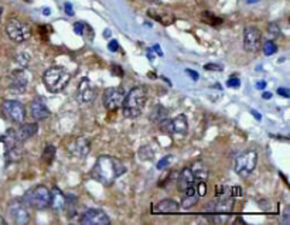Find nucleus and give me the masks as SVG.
I'll use <instances>...</instances> for the list:
<instances>
[{"label":"nucleus","mask_w":290,"mask_h":225,"mask_svg":"<svg viewBox=\"0 0 290 225\" xmlns=\"http://www.w3.org/2000/svg\"><path fill=\"white\" fill-rule=\"evenodd\" d=\"M125 171L126 167L119 159L112 156H100L92 169V177L103 186H111Z\"/></svg>","instance_id":"1"},{"label":"nucleus","mask_w":290,"mask_h":225,"mask_svg":"<svg viewBox=\"0 0 290 225\" xmlns=\"http://www.w3.org/2000/svg\"><path fill=\"white\" fill-rule=\"evenodd\" d=\"M234 197L231 195L229 189L224 187V192L218 195V200L207 205L205 217L212 224H225L234 208Z\"/></svg>","instance_id":"2"},{"label":"nucleus","mask_w":290,"mask_h":225,"mask_svg":"<svg viewBox=\"0 0 290 225\" xmlns=\"http://www.w3.org/2000/svg\"><path fill=\"white\" fill-rule=\"evenodd\" d=\"M146 101H147V91L145 87H134L129 94H126L123 99V115L129 119L140 116V113L143 112Z\"/></svg>","instance_id":"3"},{"label":"nucleus","mask_w":290,"mask_h":225,"mask_svg":"<svg viewBox=\"0 0 290 225\" xmlns=\"http://www.w3.org/2000/svg\"><path fill=\"white\" fill-rule=\"evenodd\" d=\"M69 72L63 67H51L44 74V85L50 92H60L63 91L69 82Z\"/></svg>","instance_id":"4"},{"label":"nucleus","mask_w":290,"mask_h":225,"mask_svg":"<svg viewBox=\"0 0 290 225\" xmlns=\"http://www.w3.org/2000/svg\"><path fill=\"white\" fill-rule=\"evenodd\" d=\"M23 203L35 210L45 208L50 205V190L45 186H37L24 194Z\"/></svg>","instance_id":"5"},{"label":"nucleus","mask_w":290,"mask_h":225,"mask_svg":"<svg viewBox=\"0 0 290 225\" xmlns=\"http://www.w3.org/2000/svg\"><path fill=\"white\" fill-rule=\"evenodd\" d=\"M6 34L14 43H24L32 37V27L20 19L13 17L6 24Z\"/></svg>","instance_id":"6"},{"label":"nucleus","mask_w":290,"mask_h":225,"mask_svg":"<svg viewBox=\"0 0 290 225\" xmlns=\"http://www.w3.org/2000/svg\"><path fill=\"white\" fill-rule=\"evenodd\" d=\"M258 164V155L255 150H248L245 153L239 155L235 159V171L241 176L246 177L249 176Z\"/></svg>","instance_id":"7"},{"label":"nucleus","mask_w":290,"mask_h":225,"mask_svg":"<svg viewBox=\"0 0 290 225\" xmlns=\"http://www.w3.org/2000/svg\"><path fill=\"white\" fill-rule=\"evenodd\" d=\"M160 129L166 133H177V135H186L189 130V122L186 115H177L174 119H167L164 118L163 121L159 122Z\"/></svg>","instance_id":"8"},{"label":"nucleus","mask_w":290,"mask_h":225,"mask_svg":"<svg viewBox=\"0 0 290 225\" xmlns=\"http://www.w3.org/2000/svg\"><path fill=\"white\" fill-rule=\"evenodd\" d=\"M125 96H126V92L122 87L108 88L103 92V106L108 111H116L122 106Z\"/></svg>","instance_id":"9"},{"label":"nucleus","mask_w":290,"mask_h":225,"mask_svg":"<svg viewBox=\"0 0 290 225\" xmlns=\"http://www.w3.org/2000/svg\"><path fill=\"white\" fill-rule=\"evenodd\" d=\"M1 109H3V113L14 124H22L26 118V109H24L23 103H20L19 101L7 99V101L3 102Z\"/></svg>","instance_id":"10"},{"label":"nucleus","mask_w":290,"mask_h":225,"mask_svg":"<svg viewBox=\"0 0 290 225\" xmlns=\"http://www.w3.org/2000/svg\"><path fill=\"white\" fill-rule=\"evenodd\" d=\"M262 33L255 26H248L244 32V48L248 53H255L260 48Z\"/></svg>","instance_id":"11"},{"label":"nucleus","mask_w":290,"mask_h":225,"mask_svg":"<svg viewBox=\"0 0 290 225\" xmlns=\"http://www.w3.org/2000/svg\"><path fill=\"white\" fill-rule=\"evenodd\" d=\"M109 223L108 214L99 208H88L81 217V224L84 225H108Z\"/></svg>","instance_id":"12"},{"label":"nucleus","mask_w":290,"mask_h":225,"mask_svg":"<svg viewBox=\"0 0 290 225\" xmlns=\"http://www.w3.org/2000/svg\"><path fill=\"white\" fill-rule=\"evenodd\" d=\"M67 150L72 158H85L90 153V142L85 137H75L67 143Z\"/></svg>","instance_id":"13"},{"label":"nucleus","mask_w":290,"mask_h":225,"mask_svg":"<svg viewBox=\"0 0 290 225\" xmlns=\"http://www.w3.org/2000/svg\"><path fill=\"white\" fill-rule=\"evenodd\" d=\"M9 215H10L11 221L19 225L27 224L30 218L27 208L24 207V203H20V201H14L9 205Z\"/></svg>","instance_id":"14"},{"label":"nucleus","mask_w":290,"mask_h":225,"mask_svg":"<svg viewBox=\"0 0 290 225\" xmlns=\"http://www.w3.org/2000/svg\"><path fill=\"white\" fill-rule=\"evenodd\" d=\"M27 84H29V75L23 69H14L9 75V87L14 92L19 94L24 92L27 88Z\"/></svg>","instance_id":"15"},{"label":"nucleus","mask_w":290,"mask_h":225,"mask_svg":"<svg viewBox=\"0 0 290 225\" xmlns=\"http://www.w3.org/2000/svg\"><path fill=\"white\" fill-rule=\"evenodd\" d=\"M78 101L82 103V105H88L91 102L94 101L95 98V91L91 85V81L88 78H84L81 82H79L78 87Z\"/></svg>","instance_id":"16"},{"label":"nucleus","mask_w":290,"mask_h":225,"mask_svg":"<svg viewBox=\"0 0 290 225\" xmlns=\"http://www.w3.org/2000/svg\"><path fill=\"white\" fill-rule=\"evenodd\" d=\"M180 205L177 201L174 200H163L160 203H157L152 213L153 214H174V213H179Z\"/></svg>","instance_id":"17"},{"label":"nucleus","mask_w":290,"mask_h":225,"mask_svg":"<svg viewBox=\"0 0 290 225\" xmlns=\"http://www.w3.org/2000/svg\"><path fill=\"white\" fill-rule=\"evenodd\" d=\"M30 112H32V116L35 121H43V119H47L50 116V111H48L47 105L40 98H37V99H34L32 102Z\"/></svg>","instance_id":"18"},{"label":"nucleus","mask_w":290,"mask_h":225,"mask_svg":"<svg viewBox=\"0 0 290 225\" xmlns=\"http://www.w3.org/2000/svg\"><path fill=\"white\" fill-rule=\"evenodd\" d=\"M37 130H38V126H37V124H24L22 125L17 130H14V133H16L17 140L23 143L24 140H27V139L33 137V136L37 133Z\"/></svg>","instance_id":"19"},{"label":"nucleus","mask_w":290,"mask_h":225,"mask_svg":"<svg viewBox=\"0 0 290 225\" xmlns=\"http://www.w3.org/2000/svg\"><path fill=\"white\" fill-rule=\"evenodd\" d=\"M147 14H149L152 19H155L157 22L161 23L163 26H170V24H173V23L176 22V17H174L171 13L160 11L157 10V9H149V10H147Z\"/></svg>","instance_id":"20"},{"label":"nucleus","mask_w":290,"mask_h":225,"mask_svg":"<svg viewBox=\"0 0 290 225\" xmlns=\"http://www.w3.org/2000/svg\"><path fill=\"white\" fill-rule=\"evenodd\" d=\"M191 174L194 177V180L197 181H205L210 176V170L208 167L202 163V161H195L193 163V166L190 167Z\"/></svg>","instance_id":"21"},{"label":"nucleus","mask_w":290,"mask_h":225,"mask_svg":"<svg viewBox=\"0 0 290 225\" xmlns=\"http://www.w3.org/2000/svg\"><path fill=\"white\" fill-rule=\"evenodd\" d=\"M198 194H197V190H195V186H190L184 190V198H183V203H181V207L184 210H189L191 208L194 204H197L198 201Z\"/></svg>","instance_id":"22"},{"label":"nucleus","mask_w":290,"mask_h":225,"mask_svg":"<svg viewBox=\"0 0 290 225\" xmlns=\"http://www.w3.org/2000/svg\"><path fill=\"white\" fill-rule=\"evenodd\" d=\"M50 205L54 210H63L65 208V195L64 193H61L58 189H53V192H50Z\"/></svg>","instance_id":"23"},{"label":"nucleus","mask_w":290,"mask_h":225,"mask_svg":"<svg viewBox=\"0 0 290 225\" xmlns=\"http://www.w3.org/2000/svg\"><path fill=\"white\" fill-rule=\"evenodd\" d=\"M22 156H23V147L20 142H19V143H16L14 146L6 149V159H7L9 161L17 163V161H20V160H22Z\"/></svg>","instance_id":"24"},{"label":"nucleus","mask_w":290,"mask_h":225,"mask_svg":"<svg viewBox=\"0 0 290 225\" xmlns=\"http://www.w3.org/2000/svg\"><path fill=\"white\" fill-rule=\"evenodd\" d=\"M179 187L180 190H186L187 187H190V186H194V177H193V174H191V170L190 169H184L183 170V173L179 176Z\"/></svg>","instance_id":"25"},{"label":"nucleus","mask_w":290,"mask_h":225,"mask_svg":"<svg viewBox=\"0 0 290 225\" xmlns=\"http://www.w3.org/2000/svg\"><path fill=\"white\" fill-rule=\"evenodd\" d=\"M164 118H167V109H166L163 105H156V106L153 108V111H152L150 119L159 124V122L163 121Z\"/></svg>","instance_id":"26"},{"label":"nucleus","mask_w":290,"mask_h":225,"mask_svg":"<svg viewBox=\"0 0 290 225\" xmlns=\"http://www.w3.org/2000/svg\"><path fill=\"white\" fill-rule=\"evenodd\" d=\"M201 22L207 23V24H210V26H220L221 23H223V19H220V17H217L215 14H212L210 11H204V13H201Z\"/></svg>","instance_id":"27"},{"label":"nucleus","mask_w":290,"mask_h":225,"mask_svg":"<svg viewBox=\"0 0 290 225\" xmlns=\"http://www.w3.org/2000/svg\"><path fill=\"white\" fill-rule=\"evenodd\" d=\"M262 51H263V54L265 56H272V54H275L276 51H278V47H276V44L272 41V40H268L265 44H263V47H262Z\"/></svg>","instance_id":"28"},{"label":"nucleus","mask_w":290,"mask_h":225,"mask_svg":"<svg viewBox=\"0 0 290 225\" xmlns=\"http://www.w3.org/2000/svg\"><path fill=\"white\" fill-rule=\"evenodd\" d=\"M56 156V147L54 146H47L45 147V150L43 152V156L41 159L44 160L45 163H51L53 161V159Z\"/></svg>","instance_id":"29"},{"label":"nucleus","mask_w":290,"mask_h":225,"mask_svg":"<svg viewBox=\"0 0 290 225\" xmlns=\"http://www.w3.org/2000/svg\"><path fill=\"white\" fill-rule=\"evenodd\" d=\"M153 156H155V152L150 150V147H142V149L139 150V158L142 159V160H152Z\"/></svg>","instance_id":"30"},{"label":"nucleus","mask_w":290,"mask_h":225,"mask_svg":"<svg viewBox=\"0 0 290 225\" xmlns=\"http://www.w3.org/2000/svg\"><path fill=\"white\" fill-rule=\"evenodd\" d=\"M268 30H269V33H270V35H272V38H278V37L280 35V29L276 23H270V24H269Z\"/></svg>","instance_id":"31"},{"label":"nucleus","mask_w":290,"mask_h":225,"mask_svg":"<svg viewBox=\"0 0 290 225\" xmlns=\"http://www.w3.org/2000/svg\"><path fill=\"white\" fill-rule=\"evenodd\" d=\"M17 63H19L22 67H27L29 63H30V56H29L27 53H20V54L17 56Z\"/></svg>","instance_id":"32"},{"label":"nucleus","mask_w":290,"mask_h":225,"mask_svg":"<svg viewBox=\"0 0 290 225\" xmlns=\"http://www.w3.org/2000/svg\"><path fill=\"white\" fill-rule=\"evenodd\" d=\"M173 156H166V158H163L159 163L156 164V167L159 170H163V169H166L167 166H170V163H171V160H173Z\"/></svg>","instance_id":"33"},{"label":"nucleus","mask_w":290,"mask_h":225,"mask_svg":"<svg viewBox=\"0 0 290 225\" xmlns=\"http://www.w3.org/2000/svg\"><path fill=\"white\" fill-rule=\"evenodd\" d=\"M226 85L229 87V88H239L241 87V79L238 78V77H231V78L226 81Z\"/></svg>","instance_id":"34"},{"label":"nucleus","mask_w":290,"mask_h":225,"mask_svg":"<svg viewBox=\"0 0 290 225\" xmlns=\"http://www.w3.org/2000/svg\"><path fill=\"white\" fill-rule=\"evenodd\" d=\"M195 190H197V194H198V197H204V195H205V192H207V189H205V184H204V181H198V184H197Z\"/></svg>","instance_id":"35"},{"label":"nucleus","mask_w":290,"mask_h":225,"mask_svg":"<svg viewBox=\"0 0 290 225\" xmlns=\"http://www.w3.org/2000/svg\"><path fill=\"white\" fill-rule=\"evenodd\" d=\"M204 68H205L207 71H214V72H220V71H223V67H221L220 64H205Z\"/></svg>","instance_id":"36"},{"label":"nucleus","mask_w":290,"mask_h":225,"mask_svg":"<svg viewBox=\"0 0 290 225\" xmlns=\"http://www.w3.org/2000/svg\"><path fill=\"white\" fill-rule=\"evenodd\" d=\"M118 48H119L118 41H116V40H111V41H109V44H108V50L112 51V53H116V51H118Z\"/></svg>","instance_id":"37"},{"label":"nucleus","mask_w":290,"mask_h":225,"mask_svg":"<svg viewBox=\"0 0 290 225\" xmlns=\"http://www.w3.org/2000/svg\"><path fill=\"white\" fill-rule=\"evenodd\" d=\"M82 30H84V23L78 22L74 24V32H75V33L81 35V34H82Z\"/></svg>","instance_id":"38"},{"label":"nucleus","mask_w":290,"mask_h":225,"mask_svg":"<svg viewBox=\"0 0 290 225\" xmlns=\"http://www.w3.org/2000/svg\"><path fill=\"white\" fill-rule=\"evenodd\" d=\"M112 69H113V75H116V77H122L123 75L122 68L119 65H112Z\"/></svg>","instance_id":"39"},{"label":"nucleus","mask_w":290,"mask_h":225,"mask_svg":"<svg viewBox=\"0 0 290 225\" xmlns=\"http://www.w3.org/2000/svg\"><path fill=\"white\" fill-rule=\"evenodd\" d=\"M278 94H279L280 96L290 98V92H289V90H286V88H278Z\"/></svg>","instance_id":"40"},{"label":"nucleus","mask_w":290,"mask_h":225,"mask_svg":"<svg viewBox=\"0 0 290 225\" xmlns=\"http://www.w3.org/2000/svg\"><path fill=\"white\" fill-rule=\"evenodd\" d=\"M186 72H187V75H190L191 78L194 79V81H197V79H198V74H197L194 69H186Z\"/></svg>","instance_id":"41"},{"label":"nucleus","mask_w":290,"mask_h":225,"mask_svg":"<svg viewBox=\"0 0 290 225\" xmlns=\"http://www.w3.org/2000/svg\"><path fill=\"white\" fill-rule=\"evenodd\" d=\"M255 87H257V90H265L266 82H265V81H258L257 84H255Z\"/></svg>","instance_id":"42"},{"label":"nucleus","mask_w":290,"mask_h":225,"mask_svg":"<svg viewBox=\"0 0 290 225\" xmlns=\"http://www.w3.org/2000/svg\"><path fill=\"white\" fill-rule=\"evenodd\" d=\"M65 11H67L68 16H72L74 14V11H72V6H71V3H65Z\"/></svg>","instance_id":"43"},{"label":"nucleus","mask_w":290,"mask_h":225,"mask_svg":"<svg viewBox=\"0 0 290 225\" xmlns=\"http://www.w3.org/2000/svg\"><path fill=\"white\" fill-rule=\"evenodd\" d=\"M152 50H153V51H156L159 56H163V53H161V50H160V45H159V44L155 45V47H153Z\"/></svg>","instance_id":"44"},{"label":"nucleus","mask_w":290,"mask_h":225,"mask_svg":"<svg viewBox=\"0 0 290 225\" xmlns=\"http://www.w3.org/2000/svg\"><path fill=\"white\" fill-rule=\"evenodd\" d=\"M285 220H283V224H289V210H286V213H285V217H283Z\"/></svg>","instance_id":"45"},{"label":"nucleus","mask_w":290,"mask_h":225,"mask_svg":"<svg viewBox=\"0 0 290 225\" xmlns=\"http://www.w3.org/2000/svg\"><path fill=\"white\" fill-rule=\"evenodd\" d=\"M262 98H263V99H270V98H272V92H263V94H262Z\"/></svg>","instance_id":"46"},{"label":"nucleus","mask_w":290,"mask_h":225,"mask_svg":"<svg viewBox=\"0 0 290 225\" xmlns=\"http://www.w3.org/2000/svg\"><path fill=\"white\" fill-rule=\"evenodd\" d=\"M252 115H254V116L257 118L258 121H260V119H262V116H260V113L257 112V111H252Z\"/></svg>","instance_id":"47"},{"label":"nucleus","mask_w":290,"mask_h":225,"mask_svg":"<svg viewBox=\"0 0 290 225\" xmlns=\"http://www.w3.org/2000/svg\"><path fill=\"white\" fill-rule=\"evenodd\" d=\"M257 1H259V0H248V3H249V4H252V3H257Z\"/></svg>","instance_id":"48"},{"label":"nucleus","mask_w":290,"mask_h":225,"mask_svg":"<svg viewBox=\"0 0 290 225\" xmlns=\"http://www.w3.org/2000/svg\"><path fill=\"white\" fill-rule=\"evenodd\" d=\"M0 225H4V220H3V217H0Z\"/></svg>","instance_id":"49"},{"label":"nucleus","mask_w":290,"mask_h":225,"mask_svg":"<svg viewBox=\"0 0 290 225\" xmlns=\"http://www.w3.org/2000/svg\"><path fill=\"white\" fill-rule=\"evenodd\" d=\"M1 11H3V10H1V7H0V16H1Z\"/></svg>","instance_id":"50"}]
</instances>
